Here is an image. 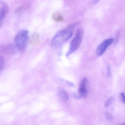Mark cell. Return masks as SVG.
<instances>
[{
    "label": "cell",
    "instance_id": "12",
    "mask_svg": "<svg viewBox=\"0 0 125 125\" xmlns=\"http://www.w3.org/2000/svg\"><path fill=\"white\" fill-rule=\"evenodd\" d=\"M107 74L108 76L110 77L111 75V68L109 64H107L106 66Z\"/></svg>",
    "mask_w": 125,
    "mask_h": 125
},
{
    "label": "cell",
    "instance_id": "9",
    "mask_svg": "<svg viewBox=\"0 0 125 125\" xmlns=\"http://www.w3.org/2000/svg\"><path fill=\"white\" fill-rule=\"evenodd\" d=\"M31 43L32 45H38L40 42V37L38 33H34L32 35L31 38Z\"/></svg>",
    "mask_w": 125,
    "mask_h": 125
},
{
    "label": "cell",
    "instance_id": "14",
    "mask_svg": "<svg viewBox=\"0 0 125 125\" xmlns=\"http://www.w3.org/2000/svg\"><path fill=\"white\" fill-rule=\"evenodd\" d=\"M105 115H106V118L109 121H111L113 120V117L111 114L109 113H106L105 114Z\"/></svg>",
    "mask_w": 125,
    "mask_h": 125
},
{
    "label": "cell",
    "instance_id": "1",
    "mask_svg": "<svg viewBox=\"0 0 125 125\" xmlns=\"http://www.w3.org/2000/svg\"><path fill=\"white\" fill-rule=\"evenodd\" d=\"M78 24V22L73 23L58 33L52 40L51 46L54 48L58 47L67 41L72 36L74 28Z\"/></svg>",
    "mask_w": 125,
    "mask_h": 125
},
{
    "label": "cell",
    "instance_id": "8",
    "mask_svg": "<svg viewBox=\"0 0 125 125\" xmlns=\"http://www.w3.org/2000/svg\"><path fill=\"white\" fill-rule=\"evenodd\" d=\"M52 17L54 20L57 22L63 21L64 20V17L61 13L58 11L54 12L52 15Z\"/></svg>",
    "mask_w": 125,
    "mask_h": 125
},
{
    "label": "cell",
    "instance_id": "17",
    "mask_svg": "<svg viewBox=\"0 0 125 125\" xmlns=\"http://www.w3.org/2000/svg\"><path fill=\"white\" fill-rule=\"evenodd\" d=\"M120 125H125V123L123 124H120Z\"/></svg>",
    "mask_w": 125,
    "mask_h": 125
},
{
    "label": "cell",
    "instance_id": "7",
    "mask_svg": "<svg viewBox=\"0 0 125 125\" xmlns=\"http://www.w3.org/2000/svg\"><path fill=\"white\" fill-rule=\"evenodd\" d=\"M15 47L11 44L0 46V52L5 54H12L15 52Z\"/></svg>",
    "mask_w": 125,
    "mask_h": 125
},
{
    "label": "cell",
    "instance_id": "4",
    "mask_svg": "<svg viewBox=\"0 0 125 125\" xmlns=\"http://www.w3.org/2000/svg\"><path fill=\"white\" fill-rule=\"evenodd\" d=\"M114 39L113 38L108 39L102 42L97 47L96 54L98 56L102 55L106 51L107 48L113 43Z\"/></svg>",
    "mask_w": 125,
    "mask_h": 125
},
{
    "label": "cell",
    "instance_id": "16",
    "mask_svg": "<svg viewBox=\"0 0 125 125\" xmlns=\"http://www.w3.org/2000/svg\"><path fill=\"white\" fill-rule=\"evenodd\" d=\"M99 1L98 0H94V1H93V4L94 5H95V4H97Z\"/></svg>",
    "mask_w": 125,
    "mask_h": 125
},
{
    "label": "cell",
    "instance_id": "13",
    "mask_svg": "<svg viewBox=\"0 0 125 125\" xmlns=\"http://www.w3.org/2000/svg\"><path fill=\"white\" fill-rule=\"evenodd\" d=\"M112 97H110L107 99L105 104V107H108L111 104L112 101Z\"/></svg>",
    "mask_w": 125,
    "mask_h": 125
},
{
    "label": "cell",
    "instance_id": "6",
    "mask_svg": "<svg viewBox=\"0 0 125 125\" xmlns=\"http://www.w3.org/2000/svg\"><path fill=\"white\" fill-rule=\"evenodd\" d=\"M9 11V7L7 3L3 1H0V26L5 20Z\"/></svg>",
    "mask_w": 125,
    "mask_h": 125
},
{
    "label": "cell",
    "instance_id": "15",
    "mask_svg": "<svg viewBox=\"0 0 125 125\" xmlns=\"http://www.w3.org/2000/svg\"><path fill=\"white\" fill-rule=\"evenodd\" d=\"M120 98L121 99V101L123 103H124L125 102V95H124V93L123 92L121 93L120 94Z\"/></svg>",
    "mask_w": 125,
    "mask_h": 125
},
{
    "label": "cell",
    "instance_id": "3",
    "mask_svg": "<svg viewBox=\"0 0 125 125\" xmlns=\"http://www.w3.org/2000/svg\"><path fill=\"white\" fill-rule=\"evenodd\" d=\"M83 37V31L82 29L77 30L76 35L71 42L70 48L66 54V56H69L76 51L80 46Z\"/></svg>",
    "mask_w": 125,
    "mask_h": 125
},
{
    "label": "cell",
    "instance_id": "2",
    "mask_svg": "<svg viewBox=\"0 0 125 125\" xmlns=\"http://www.w3.org/2000/svg\"><path fill=\"white\" fill-rule=\"evenodd\" d=\"M29 37V32L26 30L20 31L15 36L14 42L16 48L20 52L26 49Z\"/></svg>",
    "mask_w": 125,
    "mask_h": 125
},
{
    "label": "cell",
    "instance_id": "11",
    "mask_svg": "<svg viewBox=\"0 0 125 125\" xmlns=\"http://www.w3.org/2000/svg\"><path fill=\"white\" fill-rule=\"evenodd\" d=\"M5 65V61L3 58L0 56V72L2 71Z\"/></svg>",
    "mask_w": 125,
    "mask_h": 125
},
{
    "label": "cell",
    "instance_id": "10",
    "mask_svg": "<svg viewBox=\"0 0 125 125\" xmlns=\"http://www.w3.org/2000/svg\"><path fill=\"white\" fill-rule=\"evenodd\" d=\"M60 96L61 98L64 101H67L69 99V95L67 92L64 90L61 91L60 93Z\"/></svg>",
    "mask_w": 125,
    "mask_h": 125
},
{
    "label": "cell",
    "instance_id": "5",
    "mask_svg": "<svg viewBox=\"0 0 125 125\" xmlns=\"http://www.w3.org/2000/svg\"><path fill=\"white\" fill-rule=\"evenodd\" d=\"M88 84V81L87 78H84L82 80L79 90V98H86L88 94L87 87Z\"/></svg>",
    "mask_w": 125,
    "mask_h": 125
}]
</instances>
